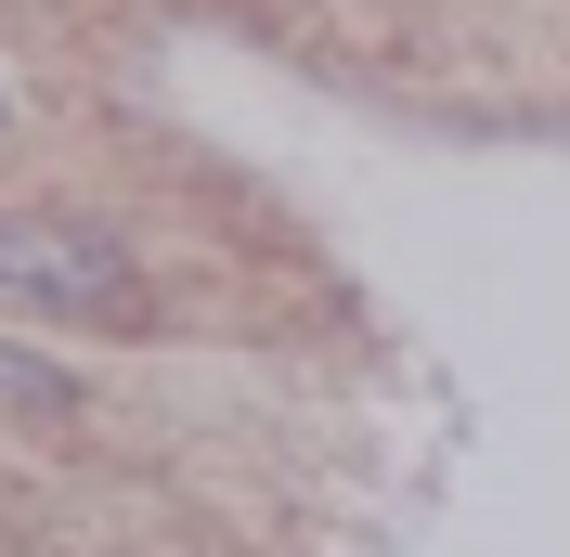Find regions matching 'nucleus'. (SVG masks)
I'll return each mask as SVG.
<instances>
[{
  "instance_id": "nucleus-1",
  "label": "nucleus",
  "mask_w": 570,
  "mask_h": 557,
  "mask_svg": "<svg viewBox=\"0 0 570 557\" xmlns=\"http://www.w3.org/2000/svg\"><path fill=\"white\" fill-rule=\"evenodd\" d=\"M117 234L91 221H52V208H0V299H39V312H117Z\"/></svg>"
},
{
  "instance_id": "nucleus-2",
  "label": "nucleus",
  "mask_w": 570,
  "mask_h": 557,
  "mask_svg": "<svg viewBox=\"0 0 570 557\" xmlns=\"http://www.w3.org/2000/svg\"><path fill=\"white\" fill-rule=\"evenodd\" d=\"M0 402H13V416H66V363H27V350H0Z\"/></svg>"
}]
</instances>
